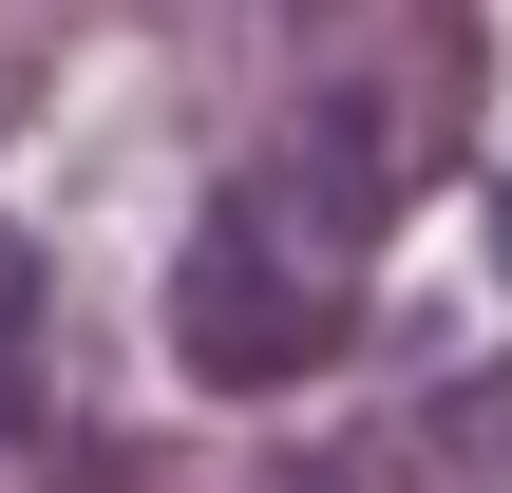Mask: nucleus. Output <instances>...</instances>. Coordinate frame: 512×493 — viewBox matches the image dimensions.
<instances>
[{"label": "nucleus", "mask_w": 512, "mask_h": 493, "mask_svg": "<svg viewBox=\"0 0 512 493\" xmlns=\"http://www.w3.org/2000/svg\"><path fill=\"white\" fill-rule=\"evenodd\" d=\"M19 399H38V266H0V437H19Z\"/></svg>", "instance_id": "f03ea898"}, {"label": "nucleus", "mask_w": 512, "mask_h": 493, "mask_svg": "<svg viewBox=\"0 0 512 493\" xmlns=\"http://www.w3.org/2000/svg\"><path fill=\"white\" fill-rule=\"evenodd\" d=\"M171 361H190L209 399H285V380H323V361H342V266L228 190V209L190 228V266H171Z\"/></svg>", "instance_id": "f257e3e1"}, {"label": "nucleus", "mask_w": 512, "mask_h": 493, "mask_svg": "<svg viewBox=\"0 0 512 493\" xmlns=\"http://www.w3.org/2000/svg\"><path fill=\"white\" fill-rule=\"evenodd\" d=\"M437 456H494L512 475V380H456V399H437Z\"/></svg>", "instance_id": "7ed1b4c3"}, {"label": "nucleus", "mask_w": 512, "mask_h": 493, "mask_svg": "<svg viewBox=\"0 0 512 493\" xmlns=\"http://www.w3.org/2000/svg\"><path fill=\"white\" fill-rule=\"evenodd\" d=\"M494 247H512V190H494Z\"/></svg>", "instance_id": "20e7f679"}]
</instances>
